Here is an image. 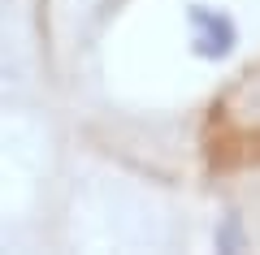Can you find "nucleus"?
Wrapping results in <instances>:
<instances>
[{
	"instance_id": "1",
	"label": "nucleus",
	"mask_w": 260,
	"mask_h": 255,
	"mask_svg": "<svg viewBox=\"0 0 260 255\" xmlns=\"http://www.w3.org/2000/svg\"><path fill=\"white\" fill-rule=\"evenodd\" d=\"M186 26H191V52L200 61H225L239 48V22L225 9H208V5H191L186 9Z\"/></svg>"
},
{
	"instance_id": "2",
	"label": "nucleus",
	"mask_w": 260,
	"mask_h": 255,
	"mask_svg": "<svg viewBox=\"0 0 260 255\" xmlns=\"http://www.w3.org/2000/svg\"><path fill=\"white\" fill-rule=\"evenodd\" d=\"M213 242H217V251H243V242H247V229H243V216H239V212H225V216L217 221Z\"/></svg>"
}]
</instances>
